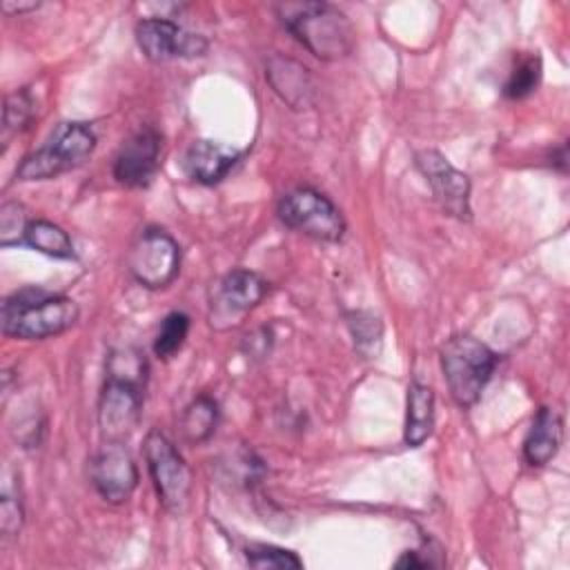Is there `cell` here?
<instances>
[{"mask_svg":"<svg viewBox=\"0 0 570 570\" xmlns=\"http://www.w3.org/2000/svg\"><path fill=\"white\" fill-rule=\"evenodd\" d=\"M147 361L136 350H116L107 361V381L98 399V428L105 441H125L140 421Z\"/></svg>","mask_w":570,"mask_h":570,"instance_id":"obj_1","label":"cell"},{"mask_svg":"<svg viewBox=\"0 0 570 570\" xmlns=\"http://www.w3.org/2000/svg\"><path fill=\"white\" fill-rule=\"evenodd\" d=\"M276 13L283 27L321 60H341L354 49L356 31L350 18L330 2H281Z\"/></svg>","mask_w":570,"mask_h":570,"instance_id":"obj_2","label":"cell"},{"mask_svg":"<svg viewBox=\"0 0 570 570\" xmlns=\"http://www.w3.org/2000/svg\"><path fill=\"white\" fill-rule=\"evenodd\" d=\"M78 316L80 309L69 296L22 289L2 303V332L24 341L49 338L73 327Z\"/></svg>","mask_w":570,"mask_h":570,"instance_id":"obj_3","label":"cell"},{"mask_svg":"<svg viewBox=\"0 0 570 570\" xmlns=\"http://www.w3.org/2000/svg\"><path fill=\"white\" fill-rule=\"evenodd\" d=\"M96 149V134L87 122H60L47 142L27 154L18 169V180H49L80 167Z\"/></svg>","mask_w":570,"mask_h":570,"instance_id":"obj_4","label":"cell"},{"mask_svg":"<svg viewBox=\"0 0 570 570\" xmlns=\"http://www.w3.org/2000/svg\"><path fill=\"white\" fill-rule=\"evenodd\" d=\"M497 367V354L474 336H452L441 347V370L456 405L472 407Z\"/></svg>","mask_w":570,"mask_h":570,"instance_id":"obj_5","label":"cell"},{"mask_svg":"<svg viewBox=\"0 0 570 570\" xmlns=\"http://www.w3.org/2000/svg\"><path fill=\"white\" fill-rule=\"evenodd\" d=\"M276 212L289 229L323 243H338L345 234V218L341 209L325 194L312 187L287 191Z\"/></svg>","mask_w":570,"mask_h":570,"instance_id":"obj_6","label":"cell"},{"mask_svg":"<svg viewBox=\"0 0 570 570\" xmlns=\"http://www.w3.org/2000/svg\"><path fill=\"white\" fill-rule=\"evenodd\" d=\"M145 461L160 505L171 514H180L189 503L191 472L174 443L160 430L147 432Z\"/></svg>","mask_w":570,"mask_h":570,"instance_id":"obj_7","label":"cell"},{"mask_svg":"<svg viewBox=\"0 0 570 570\" xmlns=\"http://www.w3.org/2000/svg\"><path fill=\"white\" fill-rule=\"evenodd\" d=\"M127 269L147 289L167 287L180 272V247L160 227H145L129 247Z\"/></svg>","mask_w":570,"mask_h":570,"instance_id":"obj_8","label":"cell"},{"mask_svg":"<svg viewBox=\"0 0 570 570\" xmlns=\"http://www.w3.org/2000/svg\"><path fill=\"white\" fill-rule=\"evenodd\" d=\"M267 281L249 269L227 272L212 289L209 323L216 330L238 325L267 294Z\"/></svg>","mask_w":570,"mask_h":570,"instance_id":"obj_9","label":"cell"},{"mask_svg":"<svg viewBox=\"0 0 570 570\" xmlns=\"http://www.w3.org/2000/svg\"><path fill=\"white\" fill-rule=\"evenodd\" d=\"M414 165L421 176L428 180L434 198L445 214L470 220V178L459 171L441 151L423 149L414 156Z\"/></svg>","mask_w":570,"mask_h":570,"instance_id":"obj_10","label":"cell"},{"mask_svg":"<svg viewBox=\"0 0 570 570\" xmlns=\"http://www.w3.org/2000/svg\"><path fill=\"white\" fill-rule=\"evenodd\" d=\"M136 42L151 62L174 58H196L207 51V40L200 33L187 31L167 18H145L136 24Z\"/></svg>","mask_w":570,"mask_h":570,"instance_id":"obj_11","label":"cell"},{"mask_svg":"<svg viewBox=\"0 0 570 570\" xmlns=\"http://www.w3.org/2000/svg\"><path fill=\"white\" fill-rule=\"evenodd\" d=\"M89 479L107 503H125L138 485V468L122 441H105L89 463Z\"/></svg>","mask_w":570,"mask_h":570,"instance_id":"obj_12","label":"cell"},{"mask_svg":"<svg viewBox=\"0 0 570 570\" xmlns=\"http://www.w3.org/2000/svg\"><path fill=\"white\" fill-rule=\"evenodd\" d=\"M163 136L151 125L136 129L114 158V178L125 187H147L160 165Z\"/></svg>","mask_w":570,"mask_h":570,"instance_id":"obj_13","label":"cell"},{"mask_svg":"<svg viewBox=\"0 0 570 570\" xmlns=\"http://www.w3.org/2000/svg\"><path fill=\"white\" fill-rule=\"evenodd\" d=\"M243 158V151L214 140H194L183 158L185 174L200 185L220 183Z\"/></svg>","mask_w":570,"mask_h":570,"instance_id":"obj_14","label":"cell"},{"mask_svg":"<svg viewBox=\"0 0 570 570\" xmlns=\"http://www.w3.org/2000/svg\"><path fill=\"white\" fill-rule=\"evenodd\" d=\"M561 439H563V423L559 412L552 407H541L532 419V425L523 439V459L532 468H541L550 463L561 448Z\"/></svg>","mask_w":570,"mask_h":570,"instance_id":"obj_15","label":"cell"},{"mask_svg":"<svg viewBox=\"0 0 570 570\" xmlns=\"http://www.w3.org/2000/svg\"><path fill=\"white\" fill-rule=\"evenodd\" d=\"M272 89L294 109H303L305 105H309V96H312V78L307 73V69L289 58H272L267 62V71H265Z\"/></svg>","mask_w":570,"mask_h":570,"instance_id":"obj_16","label":"cell"},{"mask_svg":"<svg viewBox=\"0 0 570 570\" xmlns=\"http://www.w3.org/2000/svg\"><path fill=\"white\" fill-rule=\"evenodd\" d=\"M434 428V392L432 387L414 381L407 387V412H405V445L419 448L428 441Z\"/></svg>","mask_w":570,"mask_h":570,"instance_id":"obj_17","label":"cell"},{"mask_svg":"<svg viewBox=\"0 0 570 570\" xmlns=\"http://www.w3.org/2000/svg\"><path fill=\"white\" fill-rule=\"evenodd\" d=\"M24 245L53 258H76L71 236L51 220H42V218L29 220L24 232Z\"/></svg>","mask_w":570,"mask_h":570,"instance_id":"obj_18","label":"cell"},{"mask_svg":"<svg viewBox=\"0 0 570 570\" xmlns=\"http://www.w3.org/2000/svg\"><path fill=\"white\" fill-rule=\"evenodd\" d=\"M216 425H218V403L207 394L196 396L185 407L180 419V432L185 441L191 445L205 443L216 432Z\"/></svg>","mask_w":570,"mask_h":570,"instance_id":"obj_19","label":"cell"},{"mask_svg":"<svg viewBox=\"0 0 570 570\" xmlns=\"http://www.w3.org/2000/svg\"><path fill=\"white\" fill-rule=\"evenodd\" d=\"M347 327L354 338V345L361 354L374 356L379 354L381 338H383V325L381 318L367 309H356L347 314Z\"/></svg>","mask_w":570,"mask_h":570,"instance_id":"obj_20","label":"cell"},{"mask_svg":"<svg viewBox=\"0 0 570 570\" xmlns=\"http://www.w3.org/2000/svg\"><path fill=\"white\" fill-rule=\"evenodd\" d=\"M541 80V58L530 53L517 60L512 67L505 85H503V96L510 100H519L530 96Z\"/></svg>","mask_w":570,"mask_h":570,"instance_id":"obj_21","label":"cell"},{"mask_svg":"<svg viewBox=\"0 0 570 570\" xmlns=\"http://www.w3.org/2000/svg\"><path fill=\"white\" fill-rule=\"evenodd\" d=\"M187 334H189V316L183 312L167 314L154 338V354L163 361H169L183 347Z\"/></svg>","mask_w":570,"mask_h":570,"instance_id":"obj_22","label":"cell"},{"mask_svg":"<svg viewBox=\"0 0 570 570\" xmlns=\"http://www.w3.org/2000/svg\"><path fill=\"white\" fill-rule=\"evenodd\" d=\"M33 116V98L29 89H18L4 98V109H2V140H7L18 134L20 129L27 127V122Z\"/></svg>","mask_w":570,"mask_h":570,"instance_id":"obj_23","label":"cell"},{"mask_svg":"<svg viewBox=\"0 0 570 570\" xmlns=\"http://www.w3.org/2000/svg\"><path fill=\"white\" fill-rule=\"evenodd\" d=\"M245 559L252 568H303V561L285 548L265 546V543H252L245 548Z\"/></svg>","mask_w":570,"mask_h":570,"instance_id":"obj_24","label":"cell"},{"mask_svg":"<svg viewBox=\"0 0 570 570\" xmlns=\"http://www.w3.org/2000/svg\"><path fill=\"white\" fill-rule=\"evenodd\" d=\"M29 218L20 203H4L0 207V245H22Z\"/></svg>","mask_w":570,"mask_h":570,"instance_id":"obj_25","label":"cell"},{"mask_svg":"<svg viewBox=\"0 0 570 570\" xmlns=\"http://www.w3.org/2000/svg\"><path fill=\"white\" fill-rule=\"evenodd\" d=\"M0 528L7 537L18 534L22 528V505L20 499L9 497L7 492L2 494V503H0Z\"/></svg>","mask_w":570,"mask_h":570,"instance_id":"obj_26","label":"cell"},{"mask_svg":"<svg viewBox=\"0 0 570 570\" xmlns=\"http://www.w3.org/2000/svg\"><path fill=\"white\" fill-rule=\"evenodd\" d=\"M396 568H430V566H434L430 559H425V557H419V552L416 550H407V552H403L399 559H396V563H394Z\"/></svg>","mask_w":570,"mask_h":570,"instance_id":"obj_27","label":"cell"},{"mask_svg":"<svg viewBox=\"0 0 570 570\" xmlns=\"http://www.w3.org/2000/svg\"><path fill=\"white\" fill-rule=\"evenodd\" d=\"M2 11L13 16V13H24V11H33L40 7V2H11V0H2Z\"/></svg>","mask_w":570,"mask_h":570,"instance_id":"obj_28","label":"cell"}]
</instances>
